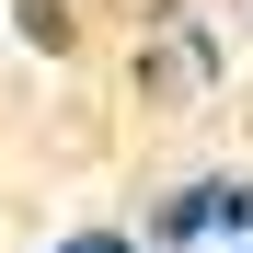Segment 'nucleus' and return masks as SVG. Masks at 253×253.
<instances>
[{
    "label": "nucleus",
    "instance_id": "1",
    "mask_svg": "<svg viewBox=\"0 0 253 253\" xmlns=\"http://www.w3.org/2000/svg\"><path fill=\"white\" fill-rule=\"evenodd\" d=\"M230 230H253V184H173L161 196V253H184V242H230Z\"/></svg>",
    "mask_w": 253,
    "mask_h": 253
},
{
    "label": "nucleus",
    "instance_id": "2",
    "mask_svg": "<svg viewBox=\"0 0 253 253\" xmlns=\"http://www.w3.org/2000/svg\"><path fill=\"white\" fill-rule=\"evenodd\" d=\"M23 35H35V46H69V12H58V0H23Z\"/></svg>",
    "mask_w": 253,
    "mask_h": 253
},
{
    "label": "nucleus",
    "instance_id": "3",
    "mask_svg": "<svg viewBox=\"0 0 253 253\" xmlns=\"http://www.w3.org/2000/svg\"><path fill=\"white\" fill-rule=\"evenodd\" d=\"M58 253H126V242H115V230H69Z\"/></svg>",
    "mask_w": 253,
    "mask_h": 253
}]
</instances>
